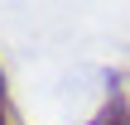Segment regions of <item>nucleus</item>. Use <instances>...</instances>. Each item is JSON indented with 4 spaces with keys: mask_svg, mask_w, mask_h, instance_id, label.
Here are the masks:
<instances>
[{
    "mask_svg": "<svg viewBox=\"0 0 130 125\" xmlns=\"http://www.w3.org/2000/svg\"><path fill=\"white\" fill-rule=\"evenodd\" d=\"M92 125H130V101L116 92V96H106V106L96 111V120Z\"/></svg>",
    "mask_w": 130,
    "mask_h": 125,
    "instance_id": "1",
    "label": "nucleus"
},
{
    "mask_svg": "<svg viewBox=\"0 0 130 125\" xmlns=\"http://www.w3.org/2000/svg\"><path fill=\"white\" fill-rule=\"evenodd\" d=\"M0 125H5V77H0Z\"/></svg>",
    "mask_w": 130,
    "mask_h": 125,
    "instance_id": "2",
    "label": "nucleus"
}]
</instances>
